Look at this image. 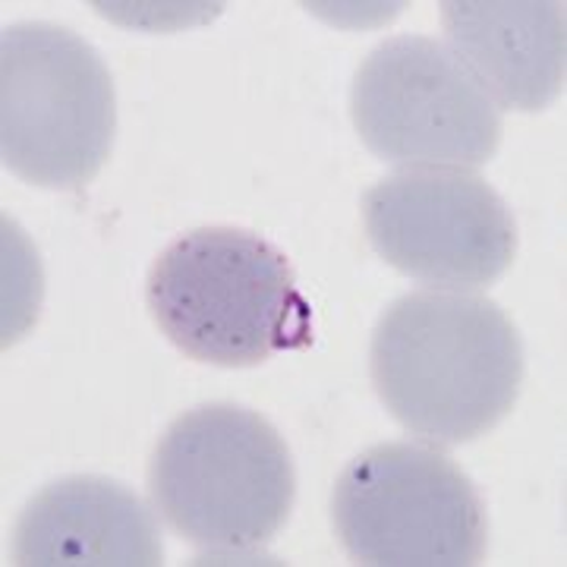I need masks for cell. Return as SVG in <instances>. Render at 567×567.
<instances>
[{"label": "cell", "instance_id": "obj_8", "mask_svg": "<svg viewBox=\"0 0 567 567\" xmlns=\"http://www.w3.org/2000/svg\"><path fill=\"white\" fill-rule=\"evenodd\" d=\"M162 555L155 514L104 476L51 483L13 529V561L22 567H158Z\"/></svg>", "mask_w": 567, "mask_h": 567}, {"label": "cell", "instance_id": "obj_5", "mask_svg": "<svg viewBox=\"0 0 567 567\" xmlns=\"http://www.w3.org/2000/svg\"><path fill=\"white\" fill-rule=\"evenodd\" d=\"M331 520L347 555L369 567H473L488 543L480 492L435 445L363 451L334 483Z\"/></svg>", "mask_w": 567, "mask_h": 567}, {"label": "cell", "instance_id": "obj_1", "mask_svg": "<svg viewBox=\"0 0 567 567\" xmlns=\"http://www.w3.org/2000/svg\"><path fill=\"white\" fill-rule=\"evenodd\" d=\"M369 369L379 401L410 435L457 447L511 413L524 385V344L483 293L416 290L379 319Z\"/></svg>", "mask_w": 567, "mask_h": 567}, {"label": "cell", "instance_id": "obj_6", "mask_svg": "<svg viewBox=\"0 0 567 567\" xmlns=\"http://www.w3.org/2000/svg\"><path fill=\"white\" fill-rule=\"evenodd\" d=\"M353 126L372 155L404 167H483L502 142V107L435 39L394 35L357 70Z\"/></svg>", "mask_w": 567, "mask_h": 567}, {"label": "cell", "instance_id": "obj_9", "mask_svg": "<svg viewBox=\"0 0 567 567\" xmlns=\"http://www.w3.org/2000/svg\"><path fill=\"white\" fill-rule=\"evenodd\" d=\"M442 25L498 107L546 111L565 89V3L536 0H445Z\"/></svg>", "mask_w": 567, "mask_h": 567}, {"label": "cell", "instance_id": "obj_2", "mask_svg": "<svg viewBox=\"0 0 567 567\" xmlns=\"http://www.w3.org/2000/svg\"><path fill=\"white\" fill-rule=\"evenodd\" d=\"M145 300L164 338L196 363L249 369L312 344L293 265L244 227L183 234L152 265Z\"/></svg>", "mask_w": 567, "mask_h": 567}, {"label": "cell", "instance_id": "obj_7", "mask_svg": "<svg viewBox=\"0 0 567 567\" xmlns=\"http://www.w3.org/2000/svg\"><path fill=\"white\" fill-rule=\"evenodd\" d=\"M365 237L391 268L432 290H473L517 256V221L476 171L404 167L363 196Z\"/></svg>", "mask_w": 567, "mask_h": 567}, {"label": "cell", "instance_id": "obj_4", "mask_svg": "<svg viewBox=\"0 0 567 567\" xmlns=\"http://www.w3.org/2000/svg\"><path fill=\"white\" fill-rule=\"evenodd\" d=\"M114 82L99 51L51 22L0 35V158L25 183L80 189L111 155Z\"/></svg>", "mask_w": 567, "mask_h": 567}, {"label": "cell", "instance_id": "obj_3", "mask_svg": "<svg viewBox=\"0 0 567 567\" xmlns=\"http://www.w3.org/2000/svg\"><path fill=\"white\" fill-rule=\"evenodd\" d=\"M155 511L208 551H252L287 524L297 473L259 413L205 404L167 425L148 464Z\"/></svg>", "mask_w": 567, "mask_h": 567}]
</instances>
